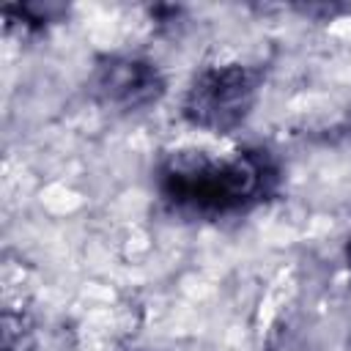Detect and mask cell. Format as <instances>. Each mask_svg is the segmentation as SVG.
<instances>
[{"mask_svg": "<svg viewBox=\"0 0 351 351\" xmlns=\"http://www.w3.org/2000/svg\"><path fill=\"white\" fill-rule=\"evenodd\" d=\"M159 195L189 217L244 214L269 200L280 184V167L263 148H239L230 156L184 148L159 165Z\"/></svg>", "mask_w": 351, "mask_h": 351, "instance_id": "6da1fadb", "label": "cell"}, {"mask_svg": "<svg viewBox=\"0 0 351 351\" xmlns=\"http://www.w3.org/2000/svg\"><path fill=\"white\" fill-rule=\"evenodd\" d=\"M261 71L247 63H214L195 74L184 99L181 118L211 134H230L255 110Z\"/></svg>", "mask_w": 351, "mask_h": 351, "instance_id": "7a4b0ae2", "label": "cell"}, {"mask_svg": "<svg viewBox=\"0 0 351 351\" xmlns=\"http://www.w3.org/2000/svg\"><path fill=\"white\" fill-rule=\"evenodd\" d=\"M165 77L159 66L137 55H112L93 71V99L115 112H140L165 96Z\"/></svg>", "mask_w": 351, "mask_h": 351, "instance_id": "3957f363", "label": "cell"}, {"mask_svg": "<svg viewBox=\"0 0 351 351\" xmlns=\"http://www.w3.org/2000/svg\"><path fill=\"white\" fill-rule=\"evenodd\" d=\"M60 14H63V5H55V3H22V5L5 8V16L19 19V25L27 30H41V27L58 22Z\"/></svg>", "mask_w": 351, "mask_h": 351, "instance_id": "277c9868", "label": "cell"}, {"mask_svg": "<svg viewBox=\"0 0 351 351\" xmlns=\"http://www.w3.org/2000/svg\"><path fill=\"white\" fill-rule=\"evenodd\" d=\"M3 351H33V329L25 313H3Z\"/></svg>", "mask_w": 351, "mask_h": 351, "instance_id": "5b68a950", "label": "cell"}, {"mask_svg": "<svg viewBox=\"0 0 351 351\" xmlns=\"http://www.w3.org/2000/svg\"><path fill=\"white\" fill-rule=\"evenodd\" d=\"M326 143H337V140H351V107L343 112V118L337 123H332L324 134Z\"/></svg>", "mask_w": 351, "mask_h": 351, "instance_id": "8992f818", "label": "cell"}, {"mask_svg": "<svg viewBox=\"0 0 351 351\" xmlns=\"http://www.w3.org/2000/svg\"><path fill=\"white\" fill-rule=\"evenodd\" d=\"M343 255H346V266H348V271H351V236L346 239V250H343Z\"/></svg>", "mask_w": 351, "mask_h": 351, "instance_id": "52a82bcc", "label": "cell"}]
</instances>
